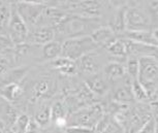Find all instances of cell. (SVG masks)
I'll return each instance as SVG.
<instances>
[{"label":"cell","instance_id":"cell-1","mask_svg":"<svg viewBox=\"0 0 158 133\" xmlns=\"http://www.w3.org/2000/svg\"><path fill=\"white\" fill-rule=\"evenodd\" d=\"M98 27H100L98 18H86L73 14V16H65L54 28V30L55 36L60 35L61 37L68 39L73 37L91 35Z\"/></svg>","mask_w":158,"mask_h":133},{"label":"cell","instance_id":"cell-2","mask_svg":"<svg viewBox=\"0 0 158 133\" xmlns=\"http://www.w3.org/2000/svg\"><path fill=\"white\" fill-rule=\"evenodd\" d=\"M97 48L98 46L92 40L90 35L68 38L62 42L61 57L68 58L76 62L84 56L94 53Z\"/></svg>","mask_w":158,"mask_h":133},{"label":"cell","instance_id":"cell-3","mask_svg":"<svg viewBox=\"0 0 158 133\" xmlns=\"http://www.w3.org/2000/svg\"><path fill=\"white\" fill-rule=\"evenodd\" d=\"M104 117V109L100 104H93L81 108L70 115L68 126H84L95 129V126Z\"/></svg>","mask_w":158,"mask_h":133},{"label":"cell","instance_id":"cell-4","mask_svg":"<svg viewBox=\"0 0 158 133\" xmlns=\"http://www.w3.org/2000/svg\"><path fill=\"white\" fill-rule=\"evenodd\" d=\"M14 5L28 27L37 24L40 16L47 8L44 1H18Z\"/></svg>","mask_w":158,"mask_h":133},{"label":"cell","instance_id":"cell-5","mask_svg":"<svg viewBox=\"0 0 158 133\" xmlns=\"http://www.w3.org/2000/svg\"><path fill=\"white\" fill-rule=\"evenodd\" d=\"M7 29H8V37L10 38L13 43L16 44L26 43V40H27L29 34V27L24 22L22 18L20 17V14H18L15 5L11 6L10 18L7 25Z\"/></svg>","mask_w":158,"mask_h":133},{"label":"cell","instance_id":"cell-6","mask_svg":"<svg viewBox=\"0 0 158 133\" xmlns=\"http://www.w3.org/2000/svg\"><path fill=\"white\" fill-rule=\"evenodd\" d=\"M125 24L128 31H148L151 19L141 8L130 7L125 13Z\"/></svg>","mask_w":158,"mask_h":133},{"label":"cell","instance_id":"cell-7","mask_svg":"<svg viewBox=\"0 0 158 133\" xmlns=\"http://www.w3.org/2000/svg\"><path fill=\"white\" fill-rule=\"evenodd\" d=\"M139 61V68L136 79L144 87L154 84L155 79L158 78V61L153 57H143Z\"/></svg>","mask_w":158,"mask_h":133},{"label":"cell","instance_id":"cell-8","mask_svg":"<svg viewBox=\"0 0 158 133\" xmlns=\"http://www.w3.org/2000/svg\"><path fill=\"white\" fill-rule=\"evenodd\" d=\"M55 30L53 27L48 26H40L34 30H29V34L26 40L28 44H38V46H44V44L55 40Z\"/></svg>","mask_w":158,"mask_h":133},{"label":"cell","instance_id":"cell-9","mask_svg":"<svg viewBox=\"0 0 158 133\" xmlns=\"http://www.w3.org/2000/svg\"><path fill=\"white\" fill-rule=\"evenodd\" d=\"M77 16L86 18H97L100 14V3L98 1H76L69 3Z\"/></svg>","mask_w":158,"mask_h":133},{"label":"cell","instance_id":"cell-10","mask_svg":"<svg viewBox=\"0 0 158 133\" xmlns=\"http://www.w3.org/2000/svg\"><path fill=\"white\" fill-rule=\"evenodd\" d=\"M125 46H126L127 55L129 54L132 57H138V56H142L143 57H153V56L158 52V49L156 46H147V44H143L139 42H135V41L125 39L124 40Z\"/></svg>","mask_w":158,"mask_h":133},{"label":"cell","instance_id":"cell-11","mask_svg":"<svg viewBox=\"0 0 158 133\" xmlns=\"http://www.w3.org/2000/svg\"><path fill=\"white\" fill-rule=\"evenodd\" d=\"M90 37L97 46H104V48H108L110 44L117 39L115 37L114 31L110 27H108V26H100V27H98L90 35Z\"/></svg>","mask_w":158,"mask_h":133},{"label":"cell","instance_id":"cell-12","mask_svg":"<svg viewBox=\"0 0 158 133\" xmlns=\"http://www.w3.org/2000/svg\"><path fill=\"white\" fill-rule=\"evenodd\" d=\"M86 86L91 93L97 95H104L108 91V84L106 79L97 73L89 75V78L86 79Z\"/></svg>","mask_w":158,"mask_h":133},{"label":"cell","instance_id":"cell-13","mask_svg":"<svg viewBox=\"0 0 158 133\" xmlns=\"http://www.w3.org/2000/svg\"><path fill=\"white\" fill-rule=\"evenodd\" d=\"M24 93L23 88L18 83H8L0 88V95L8 102L18 101Z\"/></svg>","mask_w":158,"mask_h":133},{"label":"cell","instance_id":"cell-14","mask_svg":"<svg viewBox=\"0 0 158 133\" xmlns=\"http://www.w3.org/2000/svg\"><path fill=\"white\" fill-rule=\"evenodd\" d=\"M126 38L135 42L147 44V46H156V48L158 46V43L154 39L152 32L149 31H128L126 33Z\"/></svg>","mask_w":158,"mask_h":133},{"label":"cell","instance_id":"cell-15","mask_svg":"<svg viewBox=\"0 0 158 133\" xmlns=\"http://www.w3.org/2000/svg\"><path fill=\"white\" fill-rule=\"evenodd\" d=\"M43 56L47 60H55L61 57L62 53V42L59 40H53L51 42L44 44L41 48Z\"/></svg>","mask_w":158,"mask_h":133},{"label":"cell","instance_id":"cell-16","mask_svg":"<svg viewBox=\"0 0 158 133\" xmlns=\"http://www.w3.org/2000/svg\"><path fill=\"white\" fill-rule=\"evenodd\" d=\"M53 66L59 70L62 75H73L77 69V63L73 60L65 57H59L53 60Z\"/></svg>","mask_w":158,"mask_h":133},{"label":"cell","instance_id":"cell-17","mask_svg":"<svg viewBox=\"0 0 158 133\" xmlns=\"http://www.w3.org/2000/svg\"><path fill=\"white\" fill-rule=\"evenodd\" d=\"M126 73L125 67L122 65L120 62L117 61H113L110 62L104 66V75H106V78L110 79H119L121 78H123Z\"/></svg>","mask_w":158,"mask_h":133},{"label":"cell","instance_id":"cell-18","mask_svg":"<svg viewBox=\"0 0 158 133\" xmlns=\"http://www.w3.org/2000/svg\"><path fill=\"white\" fill-rule=\"evenodd\" d=\"M80 60V68H81L82 71H84L85 73H88V75H95L98 70V63L96 61V59L94 58L93 53H90V54L82 57Z\"/></svg>","mask_w":158,"mask_h":133},{"label":"cell","instance_id":"cell-19","mask_svg":"<svg viewBox=\"0 0 158 133\" xmlns=\"http://www.w3.org/2000/svg\"><path fill=\"white\" fill-rule=\"evenodd\" d=\"M50 89V83L48 79H40L33 86L31 91V99L37 100L44 97Z\"/></svg>","mask_w":158,"mask_h":133},{"label":"cell","instance_id":"cell-20","mask_svg":"<svg viewBox=\"0 0 158 133\" xmlns=\"http://www.w3.org/2000/svg\"><path fill=\"white\" fill-rule=\"evenodd\" d=\"M131 92H132L135 100H138V101H141V102H145V101H147V100H149L147 91H146V89L144 88V86H143L136 79H133L132 84H131Z\"/></svg>","mask_w":158,"mask_h":133},{"label":"cell","instance_id":"cell-21","mask_svg":"<svg viewBox=\"0 0 158 133\" xmlns=\"http://www.w3.org/2000/svg\"><path fill=\"white\" fill-rule=\"evenodd\" d=\"M106 50H108V52L110 54L116 58H123L127 55L124 40H121V39H116L114 42H112L110 44L108 48H106Z\"/></svg>","mask_w":158,"mask_h":133},{"label":"cell","instance_id":"cell-22","mask_svg":"<svg viewBox=\"0 0 158 133\" xmlns=\"http://www.w3.org/2000/svg\"><path fill=\"white\" fill-rule=\"evenodd\" d=\"M125 13H126V10L121 8L114 16L112 26L110 27L114 31V33H116V32H122L126 28V24H125Z\"/></svg>","mask_w":158,"mask_h":133},{"label":"cell","instance_id":"cell-23","mask_svg":"<svg viewBox=\"0 0 158 133\" xmlns=\"http://www.w3.org/2000/svg\"><path fill=\"white\" fill-rule=\"evenodd\" d=\"M35 122L40 127H44L50 123L51 121V107L49 105H44L40 108L35 115Z\"/></svg>","mask_w":158,"mask_h":133},{"label":"cell","instance_id":"cell-24","mask_svg":"<svg viewBox=\"0 0 158 133\" xmlns=\"http://www.w3.org/2000/svg\"><path fill=\"white\" fill-rule=\"evenodd\" d=\"M114 100L116 102H119V103H127V102L133 101L135 98H133L132 92H131V88L130 89H128L126 87L119 88L115 92Z\"/></svg>","mask_w":158,"mask_h":133},{"label":"cell","instance_id":"cell-25","mask_svg":"<svg viewBox=\"0 0 158 133\" xmlns=\"http://www.w3.org/2000/svg\"><path fill=\"white\" fill-rule=\"evenodd\" d=\"M10 10L11 7L10 5L3 1H0V32L7 27L10 18Z\"/></svg>","mask_w":158,"mask_h":133},{"label":"cell","instance_id":"cell-26","mask_svg":"<svg viewBox=\"0 0 158 133\" xmlns=\"http://www.w3.org/2000/svg\"><path fill=\"white\" fill-rule=\"evenodd\" d=\"M139 58L136 57H132L130 56L127 60V64H126V71L129 75L131 78L133 79H138V75H139Z\"/></svg>","mask_w":158,"mask_h":133},{"label":"cell","instance_id":"cell-27","mask_svg":"<svg viewBox=\"0 0 158 133\" xmlns=\"http://www.w3.org/2000/svg\"><path fill=\"white\" fill-rule=\"evenodd\" d=\"M60 119H65V107L60 101H57L51 106V120L55 122Z\"/></svg>","mask_w":158,"mask_h":133},{"label":"cell","instance_id":"cell-28","mask_svg":"<svg viewBox=\"0 0 158 133\" xmlns=\"http://www.w3.org/2000/svg\"><path fill=\"white\" fill-rule=\"evenodd\" d=\"M29 122H30V119H29L27 115H20V116H18L16 122L14 123L15 133H25V130L27 128Z\"/></svg>","mask_w":158,"mask_h":133},{"label":"cell","instance_id":"cell-29","mask_svg":"<svg viewBox=\"0 0 158 133\" xmlns=\"http://www.w3.org/2000/svg\"><path fill=\"white\" fill-rule=\"evenodd\" d=\"M155 131H156V119L152 116L136 133H155Z\"/></svg>","mask_w":158,"mask_h":133},{"label":"cell","instance_id":"cell-30","mask_svg":"<svg viewBox=\"0 0 158 133\" xmlns=\"http://www.w3.org/2000/svg\"><path fill=\"white\" fill-rule=\"evenodd\" d=\"M66 133H95V129L84 126H67Z\"/></svg>","mask_w":158,"mask_h":133},{"label":"cell","instance_id":"cell-31","mask_svg":"<svg viewBox=\"0 0 158 133\" xmlns=\"http://www.w3.org/2000/svg\"><path fill=\"white\" fill-rule=\"evenodd\" d=\"M14 46L13 41L8 36H4V35L0 34V50H7L11 49Z\"/></svg>","mask_w":158,"mask_h":133},{"label":"cell","instance_id":"cell-32","mask_svg":"<svg viewBox=\"0 0 158 133\" xmlns=\"http://www.w3.org/2000/svg\"><path fill=\"white\" fill-rule=\"evenodd\" d=\"M38 129H40V126L37 125V123L34 120H30L27 128L25 130V133H38Z\"/></svg>","mask_w":158,"mask_h":133},{"label":"cell","instance_id":"cell-33","mask_svg":"<svg viewBox=\"0 0 158 133\" xmlns=\"http://www.w3.org/2000/svg\"><path fill=\"white\" fill-rule=\"evenodd\" d=\"M8 66H10V63H8L7 59L0 57V75L6 72V70L8 69Z\"/></svg>","mask_w":158,"mask_h":133},{"label":"cell","instance_id":"cell-34","mask_svg":"<svg viewBox=\"0 0 158 133\" xmlns=\"http://www.w3.org/2000/svg\"><path fill=\"white\" fill-rule=\"evenodd\" d=\"M149 6H150V10L152 11V14H153V17L155 18V20L158 21V1L150 2Z\"/></svg>","mask_w":158,"mask_h":133},{"label":"cell","instance_id":"cell-35","mask_svg":"<svg viewBox=\"0 0 158 133\" xmlns=\"http://www.w3.org/2000/svg\"><path fill=\"white\" fill-rule=\"evenodd\" d=\"M0 133H15V131L7 128H1L0 129Z\"/></svg>","mask_w":158,"mask_h":133},{"label":"cell","instance_id":"cell-36","mask_svg":"<svg viewBox=\"0 0 158 133\" xmlns=\"http://www.w3.org/2000/svg\"><path fill=\"white\" fill-rule=\"evenodd\" d=\"M152 34H153V37H154V39L156 40V42L158 43V28H156L155 30L152 32Z\"/></svg>","mask_w":158,"mask_h":133},{"label":"cell","instance_id":"cell-37","mask_svg":"<svg viewBox=\"0 0 158 133\" xmlns=\"http://www.w3.org/2000/svg\"><path fill=\"white\" fill-rule=\"evenodd\" d=\"M153 106H154L155 111H157V113H158V101H156V102H154V103H153Z\"/></svg>","mask_w":158,"mask_h":133},{"label":"cell","instance_id":"cell-38","mask_svg":"<svg viewBox=\"0 0 158 133\" xmlns=\"http://www.w3.org/2000/svg\"><path fill=\"white\" fill-rule=\"evenodd\" d=\"M156 119V131H155V133H158V118H155Z\"/></svg>","mask_w":158,"mask_h":133},{"label":"cell","instance_id":"cell-39","mask_svg":"<svg viewBox=\"0 0 158 133\" xmlns=\"http://www.w3.org/2000/svg\"><path fill=\"white\" fill-rule=\"evenodd\" d=\"M157 61H158V60H157Z\"/></svg>","mask_w":158,"mask_h":133}]
</instances>
